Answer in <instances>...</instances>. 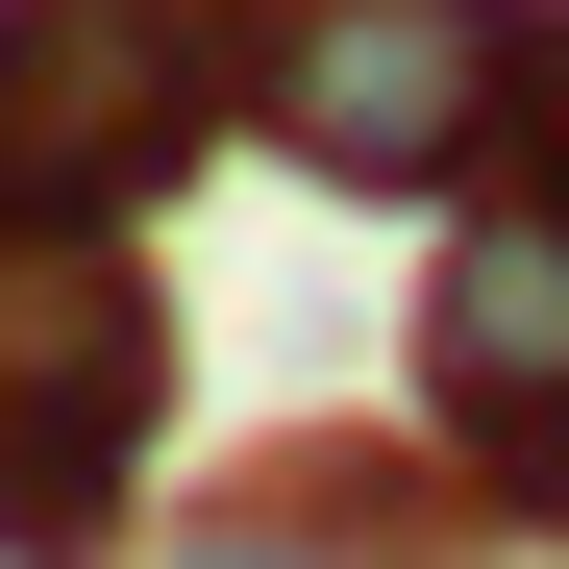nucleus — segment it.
Here are the masks:
<instances>
[{
	"label": "nucleus",
	"mask_w": 569,
	"mask_h": 569,
	"mask_svg": "<svg viewBox=\"0 0 569 569\" xmlns=\"http://www.w3.org/2000/svg\"><path fill=\"white\" fill-rule=\"evenodd\" d=\"M421 421H446V470H470L496 545H569V0H545L520 149L421 248Z\"/></svg>",
	"instance_id": "obj_1"
},
{
	"label": "nucleus",
	"mask_w": 569,
	"mask_h": 569,
	"mask_svg": "<svg viewBox=\"0 0 569 569\" xmlns=\"http://www.w3.org/2000/svg\"><path fill=\"white\" fill-rule=\"evenodd\" d=\"M545 0H223V124L298 149L322 199H470L520 149Z\"/></svg>",
	"instance_id": "obj_2"
},
{
	"label": "nucleus",
	"mask_w": 569,
	"mask_h": 569,
	"mask_svg": "<svg viewBox=\"0 0 569 569\" xmlns=\"http://www.w3.org/2000/svg\"><path fill=\"white\" fill-rule=\"evenodd\" d=\"M173 397L124 223H0V569H100L124 545V446Z\"/></svg>",
	"instance_id": "obj_3"
},
{
	"label": "nucleus",
	"mask_w": 569,
	"mask_h": 569,
	"mask_svg": "<svg viewBox=\"0 0 569 569\" xmlns=\"http://www.w3.org/2000/svg\"><path fill=\"white\" fill-rule=\"evenodd\" d=\"M223 124V0H0V223H149Z\"/></svg>",
	"instance_id": "obj_4"
},
{
	"label": "nucleus",
	"mask_w": 569,
	"mask_h": 569,
	"mask_svg": "<svg viewBox=\"0 0 569 569\" xmlns=\"http://www.w3.org/2000/svg\"><path fill=\"white\" fill-rule=\"evenodd\" d=\"M173 569H371V545H347V520H199Z\"/></svg>",
	"instance_id": "obj_5"
}]
</instances>
